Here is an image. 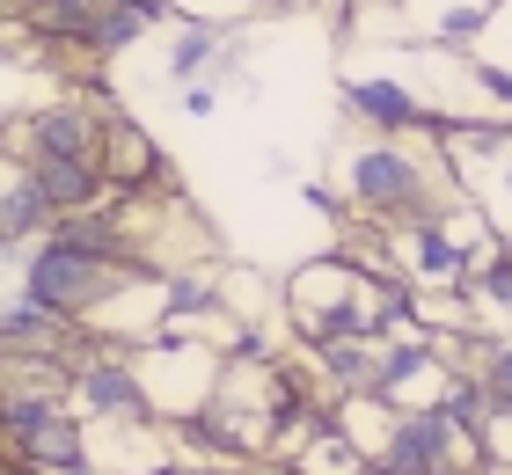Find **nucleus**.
<instances>
[{
    "label": "nucleus",
    "instance_id": "nucleus-4",
    "mask_svg": "<svg viewBox=\"0 0 512 475\" xmlns=\"http://www.w3.org/2000/svg\"><path fill=\"white\" fill-rule=\"evenodd\" d=\"M220 359H227V351H205V344H191V337H147V344H139V380H147L154 417H161V424L191 417L198 402L213 395Z\"/></svg>",
    "mask_w": 512,
    "mask_h": 475
},
{
    "label": "nucleus",
    "instance_id": "nucleus-2",
    "mask_svg": "<svg viewBox=\"0 0 512 475\" xmlns=\"http://www.w3.org/2000/svg\"><path fill=\"white\" fill-rule=\"evenodd\" d=\"M132 278H154V271L110 264V256H88V249H74V242H59V234H44V242L22 249V285H15V293L37 300V307H52V315H66V322H88V315H96L118 285H132Z\"/></svg>",
    "mask_w": 512,
    "mask_h": 475
},
{
    "label": "nucleus",
    "instance_id": "nucleus-6",
    "mask_svg": "<svg viewBox=\"0 0 512 475\" xmlns=\"http://www.w3.org/2000/svg\"><path fill=\"white\" fill-rule=\"evenodd\" d=\"M103 183H110V198H147V190H183L176 169H169V154L154 147V132L139 125V117L125 110H110V125H103Z\"/></svg>",
    "mask_w": 512,
    "mask_h": 475
},
{
    "label": "nucleus",
    "instance_id": "nucleus-3",
    "mask_svg": "<svg viewBox=\"0 0 512 475\" xmlns=\"http://www.w3.org/2000/svg\"><path fill=\"white\" fill-rule=\"evenodd\" d=\"M110 88H66L52 103L22 110L0 125V139L22 154V161H96L103 154V125H110ZM103 169V161H96Z\"/></svg>",
    "mask_w": 512,
    "mask_h": 475
},
{
    "label": "nucleus",
    "instance_id": "nucleus-5",
    "mask_svg": "<svg viewBox=\"0 0 512 475\" xmlns=\"http://www.w3.org/2000/svg\"><path fill=\"white\" fill-rule=\"evenodd\" d=\"M344 117L366 125L374 139H410V132H432V103L417 95V81L403 74H344Z\"/></svg>",
    "mask_w": 512,
    "mask_h": 475
},
{
    "label": "nucleus",
    "instance_id": "nucleus-8",
    "mask_svg": "<svg viewBox=\"0 0 512 475\" xmlns=\"http://www.w3.org/2000/svg\"><path fill=\"white\" fill-rule=\"evenodd\" d=\"M220 95H227L220 81H183V88H176V103H183V117L198 125V117H213V110H220Z\"/></svg>",
    "mask_w": 512,
    "mask_h": 475
},
{
    "label": "nucleus",
    "instance_id": "nucleus-7",
    "mask_svg": "<svg viewBox=\"0 0 512 475\" xmlns=\"http://www.w3.org/2000/svg\"><path fill=\"white\" fill-rule=\"evenodd\" d=\"M52 227H59V212L37 190V169L8 147V139H0V249H30Z\"/></svg>",
    "mask_w": 512,
    "mask_h": 475
},
{
    "label": "nucleus",
    "instance_id": "nucleus-1",
    "mask_svg": "<svg viewBox=\"0 0 512 475\" xmlns=\"http://www.w3.org/2000/svg\"><path fill=\"white\" fill-rule=\"evenodd\" d=\"M447 198H461V183L447 169V154H439L432 132H410V139H366V147L344 154V212H359V220L374 227H410L439 212Z\"/></svg>",
    "mask_w": 512,
    "mask_h": 475
}]
</instances>
